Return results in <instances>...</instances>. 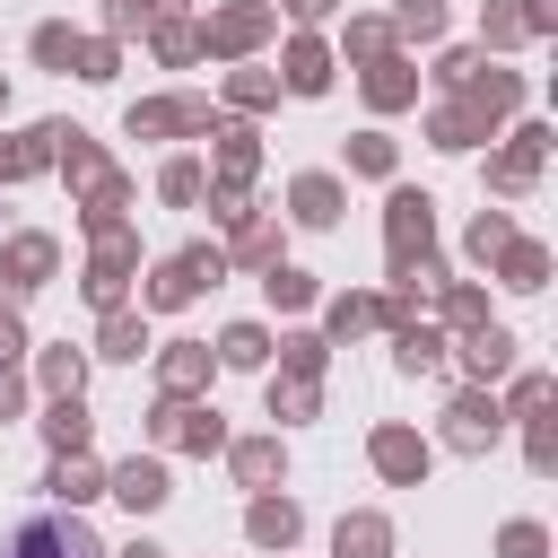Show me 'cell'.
Returning a JSON list of instances; mask_svg holds the SVG:
<instances>
[{
  "instance_id": "1",
  "label": "cell",
  "mask_w": 558,
  "mask_h": 558,
  "mask_svg": "<svg viewBox=\"0 0 558 558\" xmlns=\"http://www.w3.org/2000/svg\"><path fill=\"white\" fill-rule=\"evenodd\" d=\"M0 558H105V541H96L87 514H26Z\"/></svg>"
}]
</instances>
